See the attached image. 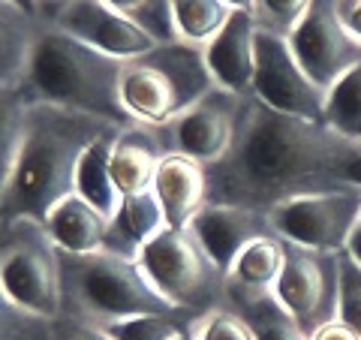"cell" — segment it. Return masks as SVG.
<instances>
[{
	"label": "cell",
	"instance_id": "e575fe53",
	"mask_svg": "<svg viewBox=\"0 0 361 340\" xmlns=\"http://www.w3.org/2000/svg\"><path fill=\"white\" fill-rule=\"evenodd\" d=\"M341 178H343L346 187H358L361 190V145L358 142H353V148H349V154H346Z\"/></svg>",
	"mask_w": 361,
	"mask_h": 340
},
{
	"label": "cell",
	"instance_id": "ac0fdd59",
	"mask_svg": "<svg viewBox=\"0 0 361 340\" xmlns=\"http://www.w3.org/2000/svg\"><path fill=\"white\" fill-rule=\"evenodd\" d=\"M42 223H45V232L51 235V241L58 244V250L63 253L106 250L109 232H111V220L106 214H99L90 202H85L78 193L61 199Z\"/></svg>",
	"mask_w": 361,
	"mask_h": 340
},
{
	"label": "cell",
	"instance_id": "8992f818",
	"mask_svg": "<svg viewBox=\"0 0 361 340\" xmlns=\"http://www.w3.org/2000/svg\"><path fill=\"white\" fill-rule=\"evenodd\" d=\"M0 286L18 308L45 320L61 316V250L42 220L0 223Z\"/></svg>",
	"mask_w": 361,
	"mask_h": 340
},
{
	"label": "cell",
	"instance_id": "6da1fadb",
	"mask_svg": "<svg viewBox=\"0 0 361 340\" xmlns=\"http://www.w3.org/2000/svg\"><path fill=\"white\" fill-rule=\"evenodd\" d=\"M353 142L325 123L268 109L250 94L235 130V142L208 172V205L271 211L289 199L341 190L343 160Z\"/></svg>",
	"mask_w": 361,
	"mask_h": 340
},
{
	"label": "cell",
	"instance_id": "5b68a950",
	"mask_svg": "<svg viewBox=\"0 0 361 340\" xmlns=\"http://www.w3.org/2000/svg\"><path fill=\"white\" fill-rule=\"evenodd\" d=\"M214 87L205 51L190 42H160L123 63L121 103L135 123L166 127Z\"/></svg>",
	"mask_w": 361,
	"mask_h": 340
},
{
	"label": "cell",
	"instance_id": "4fadbf2b",
	"mask_svg": "<svg viewBox=\"0 0 361 340\" xmlns=\"http://www.w3.org/2000/svg\"><path fill=\"white\" fill-rule=\"evenodd\" d=\"M51 28H58L70 37L82 40L90 49L111 54L118 61H133L157 49V40H151L139 25H133L127 16L111 9L106 0H73L66 9H61L51 18Z\"/></svg>",
	"mask_w": 361,
	"mask_h": 340
},
{
	"label": "cell",
	"instance_id": "8fae6325",
	"mask_svg": "<svg viewBox=\"0 0 361 340\" xmlns=\"http://www.w3.org/2000/svg\"><path fill=\"white\" fill-rule=\"evenodd\" d=\"M241 109L244 97L214 85L205 97L196 99L187 111H180L172 123L160 127L169 154L190 157L202 166L217 163L235 142Z\"/></svg>",
	"mask_w": 361,
	"mask_h": 340
},
{
	"label": "cell",
	"instance_id": "d4e9b609",
	"mask_svg": "<svg viewBox=\"0 0 361 340\" xmlns=\"http://www.w3.org/2000/svg\"><path fill=\"white\" fill-rule=\"evenodd\" d=\"M172 16L178 40L205 49L229 21L232 9L223 0H172Z\"/></svg>",
	"mask_w": 361,
	"mask_h": 340
},
{
	"label": "cell",
	"instance_id": "83f0119b",
	"mask_svg": "<svg viewBox=\"0 0 361 340\" xmlns=\"http://www.w3.org/2000/svg\"><path fill=\"white\" fill-rule=\"evenodd\" d=\"M111 9L127 16L157 42H178L172 0H106Z\"/></svg>",
	"mask_w": 361,
	"mask_h": 340
},
{
	"label": "cell",
	"instance_id": "2e32d148",
	"mask_svg": "<svg viewBox=\"0 0 361 340\" xmlns=\"http://www.w3.org/2000/svg\"><path fill=\"white\" fill-rule=\"evenodd\" d=\"M154 196L169 229H187V223L208 205L205 166L180 154H166L154 175Z\"/></svg>",
	"mask_w": 361,
	"mask_h": 340
},
{
	"label": "cell",
	"instance_id": "60d3db41",
	"mask_svg": "<svg viewBox=\"0 0 361 340\" xmlns=\"http://www.w3.org/2000/svg\"><path fill=\"white\" fill-rule=\"evenodd\" d=\"M175 340H193V337H190V332H184V334H178Z\"/></svg>",
	"mask_w": 361,
	"mask_h": 340
},
{
	"label": "cell",
	"instance_id": "1f68e13d",
	"mask_svg": "<svg viewBox=\"0 0 361 340\" xmlns=\"http://www.w3.org/2000/svg\"><path fill=\"white\" fill-rule=\"evenodd\" d=\"M341 283H337V320L346 322L361 337V265L349 253L337 256Z\"/></svg>",
	"mask_w": 361,
	"mask_h": 340
},
{
	"label": "cell",
	"instance_id": "9a60e30c",
	"mask_svg": "<svg viewBox=\"0 0 361 340\" xmlns=\"http://www.w3.org/2000/svg\"><path fill=\"white\" fill-rule=\"evenodd\" d=\"M256 21L244 9H232L229 21L205 49V63L214 85L232 90L238 97L253 94V66H256Z\"/></svg>",
	"mask_w": 361,
	"mask_h": 340
},
{
	"label": "cell",
	"instance_id": "d6986e66",
	"mask_svg": "<svg viewBox=\"0 0 361 340\" xmlns=\"http://www.w3.org/2000/svg\"><path fill=\"white\" fill-rule=\"evenodd\" d=\"M283 262H286V241L283 238L268 235V238L253 241L238 259H235L229 277H226V301L274 292L280 274H283Z\"/></svg>",
	"mask_w": 361,
	"mask_h": 340
},
{
	"label": "cell",
	"instance_id": "836d02e7",
	"mask_svg": "<svg viewBox=\"0 0 361 340\" xmlns=\"http://www.w3.org/2000/svg\"><path fill=\"white\" fill-rule=\"evenodd\" d=\"M334 16L343 25V30L361 45V0H331Z\"/></svg>",
	"mask_w": 361,
	"mask_h": 340
},
{
	"label": "cell",
	"instance_id": "74e56055",
	"mask_svg": "<svg viewBox=\"0 0 361 340\" xmlns=\"http://www.w3.org/2000/svg\"><path fill=\"white\" fill-rule=\"evenodd\" d=\"M343 253H349L355 259V262L361 265V220L355 223V229L349 232V241H346V247H343Z\"/></svg>",
	"mask_w": 361,
	"mask_h": 340
},
{
	"label": "cell",
	"instance_id": "44dd1931",
	"mask_svg": "<svg viewBox=\"0 0 361 340\" xmlns=\"http://www.w3.org/2000/svg\"><path fill=\"white\" fill-rule=\"evenodd\" d=\"M163 229H166V217H163V208H160V202H157L154 190L123 196V205L118 211L115 223H111L106 250L135 259L142 247Z\"/></svg>",
	"mask_w": 361,
	"mask_h": 340
},
{
	"label": "cell",
	"instance_id": "cb8c5ba5",
	"mask_svg": "<svg viewBox=\"0 0 361 340\" xmlns=\"http://www.w3.org/2000/svg\"><path fill=\"white\" fill-rule=\"evenodd\" d=\"M322 123L346 142L361 145V61L329 87Z\"/></svg>",
	"mask_w": 361,
	"mask_h": 340
},
{
	"label": "cell",
	"instance_id": "f546056e",
	"mask_svg": "<svg viewBox=\"0 0 361 340\" xmlns=\"http://www.w3.org/2000/svg\"><path fill=\"white\" fill-rule=\"evenodd\" d=\"M190 337L193 340H256L253 328L229 304H217V308L199 313L193 325H190Z\"/></svg>",
	"mask_w": 361,
	"mask_h": 340
},
{
	"label": "cell",
	"instance_id": "603a6c76",
	"mask_svg": "<svg viewBox=\"0 0 361 340\" xmlns=\"http://www.w3.org/2000/svg\"><path fill=\"white\" fill-rule=\"evenodd\" d=\"M226 304L244 316L256 340H310V334L298 325L295 316L286 310V304L277 298V289L265 292V296L229 298Z\"/></svg>",
	"mask_w": 361,
	"mask_h": 340
},
{
	"label": "cell",
	"instance_id": "7c38bea8",
	"mask_svg": "<svg viewBox=\"0 0 361 340\" xmlns=\"http://www.w3.org/2000/svg\"><path fill=\"white\" fill-rule=\"evenodd\" d=\"M292 54L325 94L361 61V45L343 30L331 0H313L301 25L286 37Z\"/></svg>",
	"mask_w": 361,
	"mask_h": 340
},
{
	"label": "cell",
	"instance_id": "30bf717a",
	"mask_svg": "<svg viewBox=\"0 0 361 340\" xmlns=\"http://www.w3.org/2000/svg\"><path fill=\"white\" fill-rule=\"evenodd\" d=\"M337 256L341 253H322L286 241V262L277 280V298L286 304V310L307 334L337 320V283H341Z\"/></svg>",
	"mask_w": 361,
	"mask_h": 340
},
{
	"label": "cell",
	"instance_id": "f1b7e54d",
	"mask_svg": "<svg viewBox=\"0 0 361 340\" xmlns=\"http://www.w3.org/2000/svg\"><path fill=\"white\" fill-rule=\"evenodd\" d=\"M0 340H54V320L18 308L0 286Z\"/></svg>",
	"mask_w": 361,
	"mask_h": 340
},
{
	"label": "cell",
	"instance_id": "4dcf8cb0",
	"mask_svg": "<svg viewBox=\"0 0 361 340\" xmlns=\"http://www.w3.org/2000/svg\"><path fill=\"white\" fill-rule=\"evenodd\" d=\"M313 0H253L250 16L256 21V30L274 33V37H289L307 16Z\"/></svg>",
	"mask_w": 361,
	"mask_h": 340
},
{
	"label": "cell",
	"instance_id": "f35d334b",
	"mask_svg": "<svg viewBox=\"0 0 361 340\" xmlns=\"http://www.w3.org/2000/svg\"><path fill=\"white\" fill-rule=\"evenodd\" d=\"M229 9H244V13H250L253 9V0H223Z\"/></svg>",
	"mask_w": 361,
	"mask_h": 340
},
{
	"label": "cell",
	"instance_id": "ab89813d",
	"mask_svg": "<svg viewBox=\"0 0 361 340\" xmlns=\"http://www.w3.org/2000/svg\"><path fill=\"white\" fill-rule=\"evenodd\" d=\"M13 4L21 6L25 13H30V16H37V18H39V13H37V0H13ZM39 21H42V18H39Z\"/></svg>",
	"mask_w": 361,
	"mask_h": 340
},
{
	"label": "cell",
	"instance_id": "52a82bcc",
	"mask_svg": "<svg viewBox=\"0 0 361 340\" xmlns=\"http://www.w3.org/2000/svg\"><path fill=\"white\" fill-rule=\"evenodd\" d=\"M135 259L148 280L160 289V296L175 308L199 316L217 304H226V274L211 262L187 229L166 226L142 247Z\"/></svg>",
	"mask_w": 361,
	"mask_h": 340
},
{
	"label": "cell",
	"instance_id": "277c9868",
	"mask_svg": "<svg viewBox=\"0 0 361 340\" xmlns=\"http://www.w3.org/2000/svg\"><path fill=\"white\" fill-rule=\"evenodd\" d=\"M61 316L73 322L106 328L111 322L145 313H178L169 298L148 280L139 259L97 250L63 253L61 250ZM190 313V310H187Z\"/></svg>",
	"mask_w": 361,
	"mask_h": 340
},
{
	"label": "cell",
	"instance_id": "8d00e7d4",
	"mask_svg": "<svg viewBox=\"0 0 361 340\" xmlns=\"http://www.w3.org/2000/svg\"><path fill=\"white\" fill-rule=\"evenodd\" d=\"M73 0H37V13L42 18V25H51V18L61 13V9H66Z\"/></svg>",
	"mask_w": 361,
	"mask_h": 340
},
{
	"label": "cell",
	"instance_id": "7402d4cb",
	"mask_svg": "<svg viewBox=\"0 0 361 340\" xmlns=\"http://www.w3.org/2000/svg\"><path fill=\"white\" fill-rule=\"evenodd\" d=\"M118 135H121V130L97 139L85 151L82 163H78V172H75V193L85 202H90L99 214H106L111 223H115L118 211L123 205V196H121V190L115 184V178H111V169H109L111 145H115Z\"/></svg>",
	"mask_w": 361,
	"mask_h": 340
},
{
	"label": "cell",
	"instance_id": "d590c367",
	"mask_svg": "<svg viewBox=\"0 0 361 340\" xmlns=\"http://www.w3.org/2000/svg\"><path fill=\"white\" fill-rule=\"evenodd\" d=\"M310 340H361V337L346 322L331 320V322H325V325L316 328V332L310 334Z\"/></svg>",
	"mask_w": 361,
	"mask_h": 340
},
{
	"label": "cell",
	"instance_id": "9c48e42d",
	"mask_svg": "<svg viewBox=\"0 0 361 340\" xmlns=\"http://www.w3.org/2000/svg\"><path fill=\"white\" fill-rule=\"evenodd\" d=\"M253 97L268 109L292 118L322 123L325 115V90L301 70L289 42L265 30L256 33Z\"/></svg>",
	"mask_w": 361,
	"mask_h": 340
},
{
	"label": "cell",
	"instance_id": "ffe728a7",
	"mask_svg": "<svg viewBox=\"0 0 361 340\" xmlns=\"http://www.w3.org/2000/svg\"><path fill=\"white\" fill-rule=\"evenodd\" d=\"M45 25L16 6L13 0H0V87L25 85L30 54L37 49Z\"/></svg>",
	"mask_w": 361,
	"mask_h": 340
},
{
	"label": "cell",
	"instance_id": "5bb4252c",
	"mask_svg": "<svg viewBox=\"0 0 361 340\" xmlns=\"http://www.w3.org/2000/svg\"><path fill=\"white\" fill-rule=\"evenodd\" d=\"M187 232L202 244L211 262L229 277L235 259L259 238L274 235V226L265 211L238 205H205L187 223Z\"/></svg>",
	"mask_w": 361,
	"mask_h": 340
},
{
	"label": "cell",
	"instance_id": "7a4b0ae2",
	"mask_svg": "<svg viewBox=\"0 0 361 340\" xmlns=\"http://www.w3.org/2000/svg\"><path fill=\"white\" fill-rule=\"evenodd\" d=\"M118 130L123 127L30 99L13 172L0 196V223L16 217L45 220L61 199L75 193V172L85 151Z\"/></svg>",
	"mask_w": 361,
	"mask_h": 340
},
{
	"label": "cell",
	"instance_id": "e0dca14e",
	"mask_svg": "<svg viewBox=\"0 0 361 340\" xmlns=\"http://www.w3.org/2000/svg\"><path fill=\"white\" fill-rule=\"evenodd\" d=\"M169 148L160 127H145V123L123 127L115 145H111V157H109V169L121 196H135V193L154 190L157 166H160Z\"/></svg>",
	"mask_w": 361,
	"mask_h": 340
},
{
	"label": "cell",
	"instance_id": "4316f807",
	"mask_svg": "<svg viewBox=\"0 0 361 340\" xmlns=\"http://www.w3.org/2000/svg\"><path fill=\"white\" fill-rule=\"evenodd\" d=\"M196 313L178 310V313H145L130 316V320L106 325V332L115 340H175L178 334L190 332Z\"/></svg>",
	"mask_w": 361,
	"mask_h": 340
},
{
	"label": "cell",
	"instance_id": "484cf974",
	"mask_svg": "<svg viewBox=\"0 0 361 340\" xmlns=\"http://www.w3.org/2000/svg\"><path fill=\"white\" fill-rule=\"evenodd\" d=\"M30 94L25 85L16 87H0V196L13 172L16 154H18V142L25 133V115L30 106Z\"/></svg>",
	"mask_w": 361,
	"mask_h": 340
},
{
	"label": "cell",
	"instance_id": "3957f363",
	"mask_svg": "<svg viewBox=\"0 0 361 340\" xmlns=\"http://www.w3.org/2000/svg\"><path fill=\"white\" fill-rule=\"evenodd\" d=\"M123 63L111 54L90 49L82 40L45 25L30 54L25 87L37 103L82 111V115L133 127V118L121 103Z\"/></svg>",
	"mask_w": 361,
	"mask_h": 340
},
{
	"label": "cell",
	"instance_id": "ba28073f",
	"mask_svg": "<svg viewBox=\"0 0 361 340\" xmlns=\"http://www.w3.org/2000/svg\"><path fill=\"white\" fill-rule=\"evenodd\" d=\"M268 220L274 226V235L289 244L322 253H343L349 232L361 220V190L341 187L289 199L271 208Z\"/></svg>",
	"mask_w": 361,
	"mask_h": 340
},
{
	"label": "cell",
	"instance_id": "d6a6232c",
	"mask_svg": "<svg viewBox=\"0 0 361 340\" xmlns=\"http://www.w3.org/2000/svg\"><path fill=\"white\" fill-rule=\"evenodd\" d=\"M54 340H115V337H111L106 328L73 322V320L58 316V320H54Z\"/></svg>",
	"mask_w": 361,
	"mask_h": 340
}]
</instances>
